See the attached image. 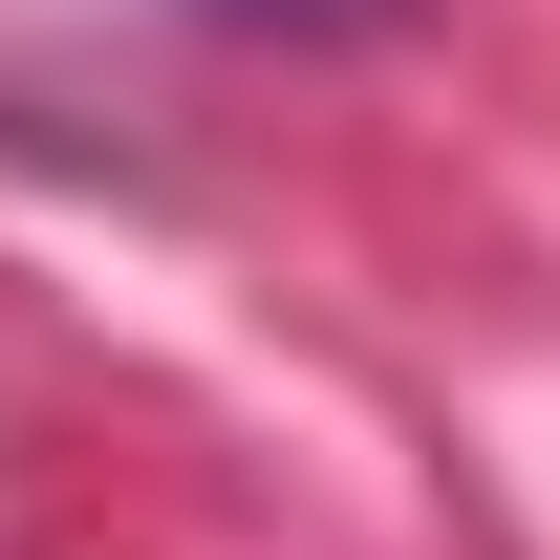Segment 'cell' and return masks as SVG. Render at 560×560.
<instances>
[{
  "label": "cell",
  "instance_id": "1",
  "mask_svg": "<svg viewBox=\"0 0 560 560\" xmlns=\"http://www.w3.org/2000/svg\"><path fill=\"white\" fill-rule=\"evenodd\" d=\"M195 22H237V44H366L388 0H195Z\"/></svg>",
  "mask_w": 560,
  "mask_h": 560
}]
</instances>
